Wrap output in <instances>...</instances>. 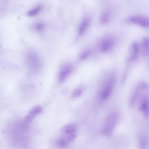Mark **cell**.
Here are the masks:
<instances>
[{
    "instance_id": "10",
    "label": "cell",
    "mask_w": 149,
    "mask_h": 149,
    "mask_svg": "<svg viewBox=\"0 0 149 149\" xmlns=\"http://www.w3.org/2000/svg\"><path fill=\"white\" fill-rule=\"evenodd\" d=\"M113 43V39L111 38H107L102 42L100 45L101 50L104 52L108 51L111 47Z\"/></svg>"
},
{
    "instance_id": "18",
    "label": "cell",
    "mask_w": 149,
    "mask_h": 149,
    "mask_svg": "<svg viewBox=\"0 0 149 149\" xmlns=\"http://www.w3.org/2000/svg\"><path fill=\"white\" fill-rule=\"evenodd\" d=\"M91 52L89 50L83 52L80 56L81 59L83 60L88 57L90 54Z\"/></svg>"
},
{
    "instance_id": "7",
    "label": "cell",
    "mask_w": 149,
    "mask_h": 149,
    "mask_svg": "<svg viewBox=\"0 0 149 149\" xmlns=\"http://www.w3.org/2000/svg\"><path fill=\"white\" fill-rule=\"evenodd\" d=\"M147 87V85L143 83L140 84L137 88L135 91L132 95L130 100V104L132 106L135 103L137 98L140 95L141 91Z\"/></svg>"
},
{
    "instance_id": "3",
    "label": "cell",
    "mask_w": 149,
    "mask_h": 149,
    "mask_svg": "<svg viewBox=\"0 0 149 149\" xmlns=\"http://www.w3.org/2000/svg\"><path fill=\"white\" fill-rule=\"evenodd\" d=\"M119 118L118 114L116 112L111 113L107 117L104 123L105 127L113 130Z\"/></svg>"
},
{
    "instance_id": "19",
    "label": "cell",
    "mask_w": 149,
    "mask_h": 149,
    "mask_svg": "<svg viewBox=\"0 0 149 149\" xmlns=\"http://www.w3.org/2000/svg\"><path fill=\"white\" fill-rule=\"evenodd\" d=\"M140 144L141 147H145L146 143V139L143 136H142L140 139Z\"/></svg>"
},
{
    "instance_id": "16",
    "label": "cell",
    "mask_w": 149,
    "mask_h": 149,
    "mask_svg": "<svg viewBox=\"0 0 149 149\" xmlns=\"http://www.w3.org/2000/svg\"><path fill=\"white\" fill-rule=\"evenodd\" d=\"M82 93V90L81 88H76L72 92V97L74 98H78L81 95Z\"/></svg>"
},
{
    "instance_id": "11",
    "label": "cell",
    "mask_w": 149,
    "mask_h": 149,
    "mask_svg": "<svg viewBox=\"0 0 149 149\" xmlns=\"http://www.w3.org/2000/svg\"><path fill=\"white\" fill-rule=\"evenodd\" d=\"M141 53L144 56L149 54V40L147 38H144L142 41L141 46Z\"/></svg>"
},
{
    "instance_id": "6",
    "label": "cell",
    "mask_w": 149,
    "mask_h": 149,
    "mask_svg": "<svg viewBox=\"0 0 149 149\" xmlns=\"http://www.w3.org/2000/svg\"><path fill=\"white\" fill-rule=\"evenodd\" d=\"M42 108L40 106H37L33 108L29 112L24 118V121L29 123L31 121L34 117L42 111Z\"/></svg>"
},
{
    "instance_id": "20",
    "label": "cell",
    "mask_w": 149,
    "mask_h": 149,
    "mask_svg": "<svg viewBox=\"0 0 149 149\" xmlns=\"http://www.w3.org/2000/svg\"><path fill=\"white\" fill-rule=\"evenodd\" d=\"M43 24L41 23H37L36 25L35 28L38 31H40L43 29Z\"/></svg>"
},
{
    "instance_id": "4",
    "label": "cell",
    "mask_w": 149,
    "mask_h": 149,
    "mask_svg": "<svg viewBox=\"0 0 149 149\" xmlns=\"http://www.w3.org/2000/svg\"><path fill=\"white\" fill-rule=\"evenodd\" d=\"M114 80L111 77L107 81L100 91V95L102 99H106L110 95L113 89Z\"/></svg>"
},
{
    "instance_id": "14",
    "label": "cell",
    "mask_w": 149,
    "mask_h": 149,
    "mask_svg": "<svg viewBox=\"0 0 149 149\" xmlns=\"http://www.w3.org/2000/svg\"><path fill=\"white\" fill-rule=\"evenodd\" d=\"M69 142L63 136L58 139L56 141L57 144L59 147H64L66 146Z\"/></svg>"
},
{
    "instance_id": "15",
    "label": "cell",
    "mask_w": 149,
    "mask_h": 149,
    "mask_svg": "<svg viewBox=\"0 0 149 149\" xmlns=\"http://www.w3.org/2000/svg\"><path fill=\"white\" fill-rule=\"evenodd\" d=\"M41 7L38 6L35 8L27 12V15L29 16H33L37 15L40 11Z\"/></svg>"
},
{
    "instance_id": "2",
    "label": "cell",
    "mask_w": 149,
    "mask_h": 149,
    "mask_svg": "<svg viewBox=\"0 0 149 149\" xmlns=\"http://www.w3.org/2000/svg\"><path fill=\"white\" fill-rule=\"evenodd\" d=\"M127 20L131 23L143 27H149V19L145 16L140 15H134L128 18Z\"/></svg>"
},
{
    "instance_id": "8",
    "label": "cell",
    "mask_w": 149,
    "mask_h": 149,
    "mask_svg": "<svg viewBox=\"0 0 149 149\" xmlns=\"http://www.w3.org/2000/svg\"><path fill=\"white\" fill-rule=\"evenodd\" d=\"M139 52V47L138 44L136 42L133 43L130 48L128 60L131 61L136 59L138 55Z\"/></svg>"
},
{
    "instance_id": "17",
    "label": "cell",
    "mask_w": 149,
    "mask_h": 149,
    "mask_svg": "<svg viewBox=\"0 0 149 149\" xmlns=\"http://www.w3.org/2000/svg\"><path fill=\"white\" fill-rule=\"evenodd\" d=\"M109 19V15L106 13H104L101 15L100 17V21L103 24L106 23L108 22Z\"/></svg>"
},
{
    "instance_id": "12",
    "label": "cell",
    "mask_w": 149,
    "mask_h": 149,
    "mask_svg": "<svg viewBox=\"0 0 149 149\" xmlns=\"http://www.w3.org/2000/svg\"><path fill=\"white\" fill-rule=\"evenodd\" d=\"M90 20L88 18H86L83 19L79 26V34L81 35L85 31L88 26Z\"/></svg>"
},
{
    "instance_id": "13",
    "label": "cell",
    "mask_w": 149,
    "mask_h": 149,
    "mask_svg": "<svg viewBox=\"0 0 149 149\" xmlns=\"http://www.w3.org/2000/svg\"><path fill=\"white\" fill-rule=\"evenodd\" d=\"M76 129L75 125L71 124L65 126L63 128L62 131L64 134H69L74 132Z\"/></svg>"
},
{
    "instance_id": "1",
    "label": "cell",
    "mask_w": 149,
    "mask_h": 149,
    "mask_svg": "<svg viewBox=\"0 0 149 149\" xmlns=\"http://www.w3.org/2000/svg\"><path fill=\"white\" fill-rule=\"evenodd\" d=\"M27 64L29 68L32 71H39L41 67L40 62L38 56L33 52H30L26 57Z\"/></svg>"
},
{
    "instance_id": "5",
    "label": "cell",
    "mask_w": 149,
    "mask_h": 149,
    "mask_svg": "<svg viewBox=\"0 0 149 149\" xmlns=\"http://www.w3.org/2000/svg\"><path fill=\"white\" fill-rule=\"evenodd\" d=\"M72 68L70 65H65L62 67L58 74V81L60 83L63 82L71 73Z\"/></svg>"
},
{
    "instance_id": "9",
    "label": "cell",
    "mask_w": 149,
    "mask_h": 149,
    "mask_svg": "<svg viewBox=\"0 0 149 149\" xmlns=\"http://www.w3.org/2000/svg\"><path fill=\"white\" fill-rule=\"evenodd\" d=\"M139 109L143 112L145 117L148 116L149 114V100L147 98H145L142 101L140 105Z\"/></svg>"
}]
</instances>
